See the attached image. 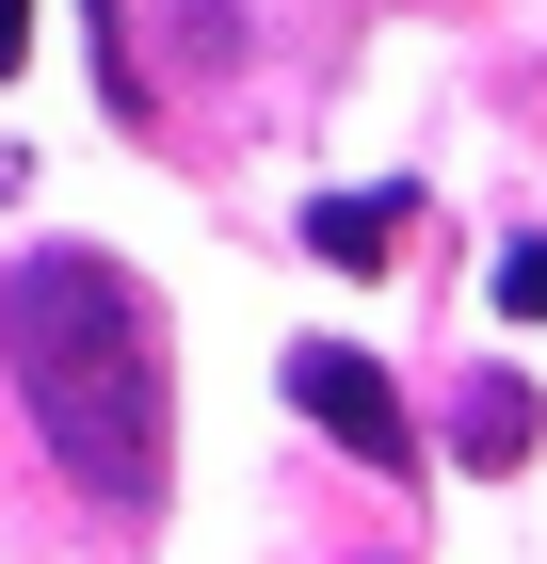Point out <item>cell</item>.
<instances>
[{
	"label": "cell",
	"instance_id": "8992f818",
	"mask_svg": "<svg viewBox=\"0 0 547 564\" xmlns=\"http://www.w3.org/2000/svg\"><path fill=\"white\" fill-rule=\"evenodd\" d=\"M17 65H33V0H0V82H17Z\"/></svg>",
	"mask_w": 547,
	"mask_h": 564
},
{
	"label": "cell",
	"instance_id": "3957f363",
	"mask_svg": "<svg viewBox=\"0 0 547 564\" xmlns=\"http://www.w3.org/2000/svg\"><path fill=\"white\" fill-rule=\"evenodd\" d=\"M451 468H532V388H515V371H467L451 388Z\"/></svg>",
	"mask_w": 547,
	"mask_h": 564
},
{
	"label": "cell",
	"instance_id": "7a4b0ae2",
	"mask_svg": "<svg viewBox=\"0 0 547 564\" xmlns=\"http://www.w3.org/2000/svg\"><path fill=\"white\" fill-rule=\"evenodd\" d=\"M291 403L354 452V468H419V435H403V388H386L354 339H291Z\"/></svg>",
	"mask_w": 547,
	"mask_h": 564
},
{
	"label": "cell",
	"instance_id": "5b68a950",
	"mask_svg": "<svg viewBox=\"0 0 547 564\" xmlns=\"http://www.w3.org/2000/svg\"><path fill=\"white\" fill-rule=\"evenodd\" d=\"M500 306H515V323H547V242H515V259H500Z\"/></svg>",
	"mask_w": 547,
	"mask_h": 564
},
{
	"label": "cell",
	"instance_id": "6da1fadb",
	"mask_svg": "<svg viewBox=\"0 0 547 564\" xmlns=\"http://www.w3.org/2000/svg\"><path fill=\"white\" fill-rule=\"evenodd\" d=\"M0 371L33 403L48 468L81 484L97 517H162V435H177V371H162V306L145 274L97 259V242H33L0 274Z\"/></svg>",
	"mask_w": 547,
	"mask_h": 564
},
{
	"label": "cell",
	"instance_id": "277c9868",
	"mask_svg": "<svg viewBox=\"0 0 547 564\" xmlns=\"http://www.w3.org/2000/svg\"><path fill=\"white\" fill-rule=\"evenodd\" d=\"M386 242H403V194H322L306 210V259H338V274H371Z\"/></svg>",
	"mask_w": 547,
	"mask_h": 564
}]
</instances>
